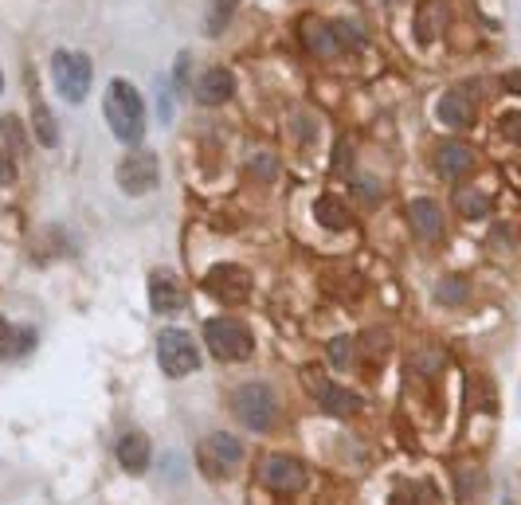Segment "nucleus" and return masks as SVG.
Returning <instances> with one entry per match:
<instances>
[{
	"label": "nucleus",
	"instance_id": "nucleus-1",
	"mask_svg": "<svg viewBox=\"0 0 521 505\" xmlns=\"http://www.w3.org/2000/svg\"><path fill=\"white\" fill-rule=\"evenodd\" d=\"M102 114L110 134L122 145H138L145 138V98L130 79H110L106 98H102Z\"/></svg>",
	"mask_w": 521,
	"mask_h": 505
},
{
	"label": "nucleus",
	"instance_id": "nucleus-2",
	"mask_svg": "<svg viewBox=\"0 0 521 505\" xmlns=\"http://www.w3.org/2000/svg\"><path fill=\"white\" fill-rule=\"evenodd\" d=\"M51 79H55V91L59 98H67L71 106H79L87 91H91V79H95V67L83 51H71V47H59L51 55Z\"/></svg>",
	"mask_w": 521,
	"mask_h": 505
},
{
	"label": "nucleus",
	"instance_id": "nucleus-3",
	"mask_svg": "<svg viewBox=\"0 0 521 505\" xmlns=\"http://www.w3.org/2000/svg\"><path fill=\"white\" fill-rule=\"evenodd\" d=\"M204 345L216 361H247L255 353L251 329L236 318H208L204 322Z\"/></svg>",
	"mask_w": 521,
	"mask_h": 505
},
{
	"label": "nucleus",
	"instance_id": "nucleus-4",
	"mask_svg": "<svg viewBox=\"0 0 521 505\" xmlns=\"http://www.w3.org/2000/svg\"><path fill=\"white\" fill-rule=\"evenodd\" d=\"M157 365H161L165 376H173V380L192 376V372L200 368V349H196L189 329L169 325V329L157 333Z\"/></svg>",
	"mask_w": 521,
	"mask_h": 505
},
{
	"label": "nucleus",
	"instance_id": "nucleus-5",
	"mask_svg": "<svg viewBox=\"0 0 521 505\" xmlns=\"http://www.w3.org/2000/svg\"><path fill=\"white\" fill-rule=\"evenodd\" d=\"M196 462H200V470L208 478L228 482V478H236V470L243 466V443H239L236 435H228V431H216V435L200 439Z\"/></svg>",
	"mask_w": 521,
	"mask_h": 505
},
{
	"label": "nucleus",
	"instance_id": "nucleus-6",
	"mask_svg": "<svg viewBox=\"0 0 521 505\" xmlns=\"http://www.w3.org/2000/svg\"><path fill=\"white\" fill-rule=\"evenodd\" d=\"M232 408H236L239 423L251 427V431H271L275 419H279V400L267 384H243L236 396H232Z\"/></svg>",
	"mask_w": 521,
	"mask_h": 505
},
{
	"label": "nucleus",
	"instance_id": "nucleus-7",
	"mask_svg": "<svg viewBox=\"0 0 521 505\" xmlns=\"http://www.w3.org/2000/svg\"><path fill=\"white\" fill-rule=\"evenodd\" d=\"M259 482L275 494H298L310 482V470H306V462L290 459V455H267L259 462Z\"/></svg>",
	"mask_w": 521,
	"mask_h": 505
},
{
	"label": "nucleus",
	"instance_id": "nucleus-8",
	"mask_svg": "<svg viewBox=\"0 0 521 505\" xmlns=\"http://www.w3.org/2000/svg\"><path fill=\"white\" fill-rule=\"evenodd\" d=\"M204 290L228 306L247 302L251 298V271H243L239 263H216L208 275H204Z\"/></svg>",
	"mask_w": 521,
	"mask_h": 505
},
{
	"label": "nucleus",
	"instance_id": "nucleus-9",
	"mask_svg": "<svg viewBox=\"0 0 521 505\" xmlns=\"http://www.w3.org/2000/svg\"><path fill=\"white\" fill-rule=\"evenodd\" d=\"M161 181V169H157V157L153 153H130V157H122V165H118V184H122V192L126 196H145V192H153Z\"/></svg>",
	"mask_w": 521,
	"mask_h": 505
},
{
	"label": "nucleus",
	"instance_id": "nucleus-10",
	"mask_svg": "<svg viewBox=\"0 0 521 505\" xmlns=\"http://www.w3.org/2000/svg\"><path fill=\"white\" fill-rule=\"evenodd\" d=\"M181 302H185L181 278L173 271H153V278H149V306H153V314H173V310H181Z\"/></svg>",
	"mask_w": 521,
	"mask_h": 505
},
{
	"label": "nucleus",
	"instance_id": "nucleus-11",
	"mask_svg": "<svg viewBox=\"0 0 521 505\" xmlns=\"http://www.w3.org/2000/svg\"><path fill=\"white\" fill-rule=\"evenodd\" d=\"M236 94V79L228 67H208L200 79H196V102L200 106H220Z\"/></svg>",
	"mask_w": 521,
	"mask_h": 505
},
{
	"label": "nucleus",
	"instance_id": "nucleus-12",
	"mask_svg": "<svg viewBox=\"0 0 521 505\" xmlns=\"http://www.w3.org/2000/svg\"><path fill=\"white\" fill-rule=\"evenodd\" d=\"M435 169L447 177V181H459L474 169V149L463 145V141H443L435 149Z\"/></svg>",
	"mask_w": 521,
	"mask_h": 505
},
{
	"label": "nucleus",
	"instance_id": "nucleus-13",
	"mask_svg": "<svg viewBox=\"0 0 521 505\" xmlns=\"http://www.w3.org/2000/svg\"><path fill=\"white\" fill-rule=\"evenodd\" d=\"M474 118V102L467 98V91H447L439 98V122L443 126H451V130H463V126H471Z\"/></svg>",
	"mask_w": 521,
	"mask_h": 505
},
{
	"label": "nucleus",
	"instance_id": "nucleus-14",
	"mask_svg": "<svg viewBox=\"0 0 521 505\" xmlns=\"http://www.w3.org/2000/svg\"><path fill=\"white\" fill-rule=\"evenodd\" d=\"M114 459H118L122 470L142 474L145 466H149V439L145 435H122L118 447H114Z\"/></svg>",
	"mask_w": 521,
	"mask_h": 505
},
{
	"label": "nucleus",
	"instance_id": "nucleus-15",
	"mask_svg": "<svg viewBox=\"0 0 521 505\" xmlns=\"http://www.w3.org/2000/svg\"><path fill=\"white\" fill-rule=\"evenodd\" d=\"M36 333L32 329H16L8 318H0V361H16L24 353H32Z\"/></svg>",
	"mask_w": 521,
	"mask_h": 505
},
{
	"label": "nucleus",
	"instance_id": "nucleus-16",
	"mask_svg": "<svg viewBox=\"0 0 521 505\" xmlns=\"http://www.w3.org/2000/svg\"><path fill=\"white\" fill-rule=\"evenodd\" d=\"M318 400H322V408H326L330 415H357L361 412V396L349 392V388H341V384H322V388H318Z\"/></svg>",
	"mask_w": 521,
	"mask_h": 505
},
{
	"label": "nucleus",
	"instance_id": "nucleus-17",
	"mask_svg": "<svg viewBox=\"0 0 521 505\" xmlns=\"http://www.w3.org/2000/svg\"><path fill=\"white\" fill-rule=\"evenodd\" d=\"M412 224L424 239H439L443 235V216H439V204L435 200H412Z\"/></svg>",
	"mask_w": 521,
	"mask_h": 505
},
{
	"label": "nucleus",
	"instance_id": "nucleus-18",
	"mask_svg": "<svg viewBox=\"0 0 521 505\" xmlns=\"http://www.w3.org/2000/svg\"><path fill=\"white\" fill-rule=\"evenodd\" d=\"M314 216H318V224H322V228H333V231L349 228V212H345L333 196H322V200L314 204Z\"/></svg>",
	"mask_w": 521,
	"mask_h": 505
},
{
	"label": "nucleus",
	"instance_id": "nucleus-19",
	"mask_svg": "<svg viewBox=\"0 0 521 505\" xmlns=\"http://www.w3.org/2000/svg\"><path fill=\"white\" fill-rule=\"evenodd\" d=\"M236 4H239V0H212V8H208V20H204V32H208V36H224L228 20L236 16Z\"/></svg>",
	"mask_w": 521,
	"mask_h": 505
},
{
	"label": "nucleus",
	"instance_id": "nucleus-20",
	"mask_svg": "<svg viewBox=\"0 0 521 505\" xmlns=\"http://www.w3.org/2000/svg\"><path fill=\"white\" fill-rule=\"evenodd\" d=\"M455 200H459V212L471 216V220H478V216L490 208V192H482V188H467V192H459Z\"/></svg>",
	"mask_w": 521,
	"mask_h": 505
},
{
	"label": "nucleus",
	"instance_id": "nucleus-21",
	"mask_svg": "<svg viewBox=\"0 0 521 505\" xmlns=\"http://www.w3.org/2000/svg\"><path fill=\"white\" fill-rule=\"evenodd\" d=\"M36 138H40V145H59V130H55V118L48 114V106L36 98Z\"/></svg>",
	"mask_w": 521,
	"mask_h": 505
},
{
	"label": "nucleus",
	"instance_id": "nucleus-22",
	"mask_svg": "<svg viewBox=\"0 0 521 505\" xmlns=\"http://www.w3.org/2000/svg\"><path fill=\"white\" fill-rule=\"evenodd\" d=\"M435 298H439L443 306L463 302V298H467V278H443V282H439V290H435Z\"/></svg>",
	"mask_w": 521,
	"mask_h": 505
},
{
	"label": "nucleus",
	"instance_id": "nucleus-23",
	"mask_svg": "<svg viewBox=\"0 0 521 505\" xmlns=\"http://www.w3.org/2000/svg\"><path fill=\"white\" fill-rule=\"evenodd\" d=\"M349 337H337V341H330V361H333V368H345L349 365Z\"/></svg>",
	"mask_w": 521,
	"mask_h": 505
},
{
	"label": "nucleus",
	"instance_id": "nucleus-24",
	"mask_svg": "<svg viewBox=\"0 0 521 505\" xmlns=\"http://www.w3.org/2000/svg\"><path fill=\"white\" fill-rule=\"evenodd\" d=\"M8 161H12V157H8V149H0V181H4V184L16 177V169H12Z\"/></svg>",
	"mask_w": 521,
	"mask_h": 505
},
{
	"label": "nucleus",
	"instance_id": "nucleus-25",
	"mask_svg": "<svg viewBox=\"0 0 521 505\" xmlns=\"http://www.w3.org/2000/svg\"><path fill=\"white\" fill-rule=\"evenodd\" d=\"M0 91H4V75H0Z\"/></svg>",
	"mask_w": 521,
	"mask_h": 505
}]
</instances>
